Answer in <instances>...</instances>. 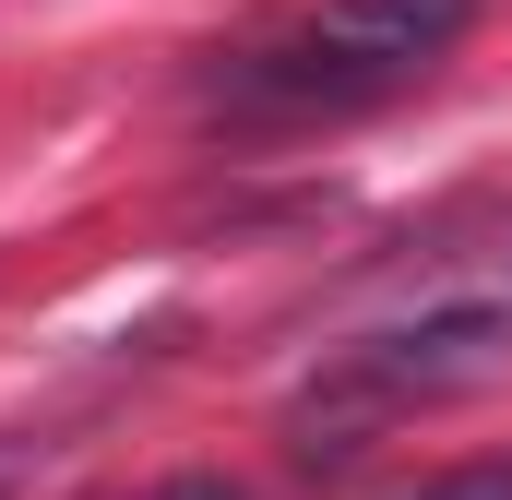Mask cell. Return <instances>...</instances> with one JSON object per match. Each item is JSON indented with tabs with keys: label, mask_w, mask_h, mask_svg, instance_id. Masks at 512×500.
Wrapping results in <instances>:
<instances>
[{
	"label": "cell",
	"mask_w": 512,
	"mask_h": 500,
	"mask_svg": "<svg viewBox=\"0 0 512 500\" xmlns=\"http://www.w3.org/2000/svg\"><path fill=\"white\" fill-rule=\"evenodd\" d=\"M405 500H512V465H453V477H429Z\"/></svg>",
	"instance_id": "cell-3"
},
{
	"label": "cell",
	"mask_w": 512,
	"mask_h": 500,
	"mask_svg": "<svg viewBox=\"0 0 512 500\" xmlns=\"http://www.w3.org/2000/svg\"><path fill=\"white\" fill-rule=\"evenodd\" d=\"M12 477H24V453H12V441H0V500H12Z\"/></svg>",
	"instance_id": "cell-5"
},
{
	"label": "cell",
	"mask_w": 512,
	"mask_h": 500,
	"mask_svg": "<svg viewBox=\"0 0 512 500\" xmlns=\"http://www.w3.org/2000/svg\"><path fill=\"white\" fill-rule=\"evenodd\" d=\"M131 500H251V489L215 477V465H191V477H155V489H131Z\"/></svg>",
	"instance_id": "cell-4"
},
{
	"label": "cell",
	"mask_w": 512,
	"mask_h": 500,
	"mask_svg": "<svg viewBox=\"0 0 512 500\" xmlns=\"http://www.w3.org/2000/svg\"><path fill=\"white\" fill-rule=\"evenodd\" d=\"M512 370V310H429V322H405L382 346H358L334 393H310L298 405V453L322 465V453H358L346 429H370L393 405H429V393H465V381H501Z\"/></svg>",
	"instance_id": "cell-2"
},
{
	"label": "cell",
	"mask_w": 512,
	"mask_h": 500,
	"mask_svg": "<svg viewBox=\"0 0 512 500\" xmlns=\"http://www.w3.org/2000/svg\"><path fill=\"white\" fill-rule=\"evenodd\" d=\"M465 24H477V0H322L310 24L227 60L215 108H239V120H346L370 96H405L429 60H453Z\"/></svg>",
	"instance_id": "cell-1"
}]
</instances>
